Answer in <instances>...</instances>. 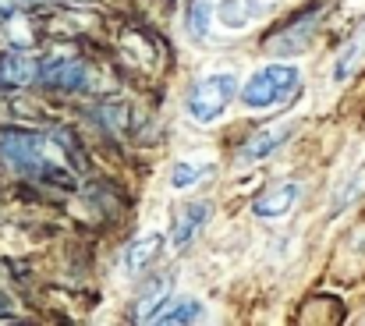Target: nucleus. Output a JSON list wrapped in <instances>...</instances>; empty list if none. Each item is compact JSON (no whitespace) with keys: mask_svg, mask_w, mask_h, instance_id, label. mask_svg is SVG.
I'll return each mask as SVG.
<instances>
[{"mask_svg":"<svg viewBox=\"0 0 365 326\" xmlns=\"http://www.w3.org/2000/svg\"><path fill=\"white\" fill-rule=\"evenodd\" d=\"M298 86H302L298 68H291V64H269V68L255 71L242 86V100H245V107L266 110V107H277V103H287L291 96H298Z\"/></svg>","mask_w":365,"mask_h":326,"instance_id":"nucleus-1","label":"nucleus"},{"mask_svg":"<svg viewBox=\"0 0 365 326\" xmlns=\"http://www.w3.org/2000/svg\"><path fill=\"white\" fill-rule=\"evenodd\" d=\"M0 160L32 178H43V170L50 167V160L43 156V135H36L32 128H0Z\"/></svg>","mask_w":365,"mask_h":326,"instance_id":"nucleus-2","label":"nucleus"},{"mask_svg":"<svg viewBox=\"0 0 365 326\" xmlns=\"http://www.w3.org/2000/svg\"><path fill=\"white\" fill-rule=\"evenodd\" d=\"M319 18H323V4L305 7L302 14H294L291 21H284L280 29H273V32L262 39L266 54H273V57H294V54H302V50L312 43V32H316Z\"/></svg>","mask_w":365,"mask_h":326,"instance_id":"nucleus-3","label":"nucleus"},{"mask_svg":"<svg viewBox=\"0 0 365 326\" xmlns=\"http://www.w3.org/2000/svg\"><path fill=\"white\" fill-rule=\"evenodd\" d=\"M235 93H238V78L235 75H210V78H202L195 89H192V96H188V113L199 121V124H213L227 103L235 100Z\"/></svg>","mask_w":365,"mask_h":326,"instance_id":"nucleus-4","label":"nucleus"},{"mask_svg":"<svg viewBox=\"0 0 365 326\" xmlns=\"http://www.w3.org/2000/svg\"><path fill=\"white\" fill-rule=\"evenodd\" d=\"M39 82L57 93H78L89 82V64L82 57H50L39 64Z\"/></svg>","mask_w":365,"mask_h":326,"instance_id":"nucleus-5","label":"nucleus"},{"mask_svg":"<svg viewBox=\"0 0 365 326\" xmlns=\"http://www.w3.org/2000/svg\"><path fill=\"white\" fill-rule=\"evenodd\" d=\"M39 75V64L25 50H7L0 54V93H18Z\"/></svg>","mask_w":365,"mask_h":326,"instance_id":"nucleus-6","label":"nucleus"},{"mask_svg":"<svg viewBox=\"0 0 365 326\" xmlns=\"http://www.w3.org/2000/svg\"><path fill=\"white\" fill-rule=\"evenodd\" d=\"M298 195H302V185H298V181H277V185L262 188V192L252 199V210H255L259 217H266V220L284 217V213L294 210Z\"/></svg>","mask_w":365,"mask_h":326,"instance_id":"nucleus-7","label":"nucleus"},{"mask_svg":"<svg viewBox=\"0 0 365 326\" xmlns=\"http://www.w3.org/2000/svg\"><path fill=\"white\" fill-rule=\"evenodd\" d=\"M291 135V124H280V128H266V131H255L248 142H242V149L235 153V163L238 167H252V163H262L269 153L280 149V142Z\"/></svg>","mask_w":365,"mask_h":326,"instance_id":"nucleus-8","label":"nucleus"},{"mask_svg":"<svg viewBox=\"0 0 365 326\" xmlns=\"http://www.w3.org/2000/svg\"><path fill=\"white\" fill-rule=\"evenodd\" d=\"M210 213H213V206H210L206 199H195V203L181 206L178 217H174V227H170V245H174V248H188L192 238L199 234V227H206Z\"/></svg>","mask_w":365,"mask_h":326,"instance_id":"nucleus-9","label":"nucleus"},{"mask_svg":"<svg viewBox=\"0 0 365 326\" xmlns=\"http://www.w3.org/2000/svg\"><path fill=\"white\" fill-rule=\"evenodd\" d=\"M170 280H174V273H163V277H153V280L142 287V295H138V302H135V309H131V323H153V320H156V312L167 305Z\"/></svg>","mask_w":365,"mask_h":326,"instance_id":"nucleus-10","label":"nucleus"},{"mask_svg":"<svg viewBox=\"0 0 365 326\" xmlns=\"http://www.w3.org/2000/svg\"><path fill=\"white\" fill-rule=\"evenodd\" d=\"M206 320V309L195 302V298H178V302H167L153 323L160 326H181V323H202Z\"/></svg>","mask_w":365,"mask_h":326,"instance_id":"nucleus-11","label":"nucleus"},{"mask_svg":"<svg viewBox=\"0 0 365 326\" xmlns=\"http://www.w3.org/2000/svg\"><path fill=\"white\" fill-rule=\"evenodd\" d=\"M160 248H163V238H160V234L138 238V241H131V245L124 248V266H128L131 273H142V270L160 255Z\"/></svg>","mask_w":365,"mask_h":326,"instance_id":"nucleus-12","label":"nucleus"},{"mask_svg":"<svg viewBox=\"0 0 365 326\" xmlns=\"http://www.w3.org/2000/svg\"><path fill=\"white\" fill-rule=\"evenodd\" d=\"M266 11L262 0H220V21L227 29H245L252 18H259Z\"/></svg>","mask_w":365,"mask_h":326,"instance_id":"nucleus-13","label":"nucleus"},{"mask_svg":"<svg viewBox=\"0 0 365 326\" xmlns=\"http://www.w3.org/2000/svg\"><path fill=\"white\" fill-rule=\"evenodd\" d=\"M96 121H100L110 135H121V131L131 128V110H128V103H121V100H107V103L96 107Z\"/></svg>","mask_w":365,"mask_h":326,"instance_id":"nucleus-14","label":"nucleus"},{"mask_svg":"<svg viewBox=\"0 0 365 326\" xmlns=\"http://www.w3.org/2000/svg\"><path fill=\"white\" fill-rule=\"evenodd\" d=\"M362 54H365V25H362V32L344 46V54H341V61H337V68H334V78H337V82H344V78L355 71V64L362 61Z\"/></svg>","mask_w":365,"mask_h":326,"instance_id":"nucleus-15","label":"nucleus"},{"mask_svg":"<svg viewBox=\"0 0 365 326\" xmlns=\"http://www.w3.org/2000/svg\"><path fill=\"white\" fill-rule=\"evenodd\" d=\"M210 18H213V4L210 0H188V29L195 39H202L210 32Z\"/></svg>","mask_w":365,"mask_h":326,"instance_id":"nucleus-16","label":"nucleus"},{"mask_svg":"<svg viewBox=\"0 0 365 326\" xmlns=\"http://www.w3.org/2000/svg\"><path fill=\"white\" fill-rule=\"evenodd\" d=\"M202 170H206V167H195V163H178V167H174V174H170V181H174V188H188V185H195V181L202 178Z\"/></svg>","mask_w":365,"mask_h":326,"instance_id":"nucleus-17","label":"nucleus"},{"mask_svg":"<svg viewBox=\"0 0 365 326\" xmlns=\"http://www.w3.org/2000/svg\"><path fill=\"white\" fill-rule=\"evenodd\" d=\"M21 4H25V0H0V21H11Z\"/></svg>","mask_w":365,"mask_h":326,"instance_id":"nucleus-18","label":"nucleus"}]
</instances>
